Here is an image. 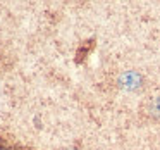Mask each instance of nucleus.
<instances>
[{
	"instance_id": "1",
	"label": "nucleus",
	"mask_w": 160,
	"mask_h": 150,
	"mask_svg": "<svg viewBox=\"0 0 160 150\" xmlns=\"http://www.w3.org/2000/svg\"><path fill=\"white\" fill-rule=\"evenodd\" d=\"M119 85L122 88H128V90H132V88H138L141 85V76L134 71H128V73L121 74L119 78Z\"/></svg>"
}]
</instances>
